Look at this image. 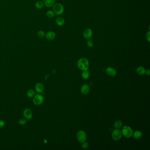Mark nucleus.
I'll list each match as a JSON object with an SVG mask.
<instances>
[{
	"label": "nucleus",
	"mask_w": 150,
	"mask_h": 150,
	"mask_svg": "<svg viewBox=\"0 0 150 150\" xmlns=\"http://www.w3.org/2000/svg\"><path fill=\"white\" fill-rule=\"evenodd\" d=\"M44 101L43 96L41 94H38L35 95L33 99V103L36 105H40L43 103Z\"/></svg>",
	"instance_id": "20e7f679"
},
{
	"label": "nucleus",
	"mask_w": 150,
	"mask_h": 150,
	"mask_svg": "<svg viewBox=\"0 0 150 150\" xmlns=\"http://www.w3.org/2000/svg\"><path fill=\"white\" fill-rule=\"evenodd\" d=\"M44 5V3L42 1H38L35 3V7L37 9H40L42 8H43Z\"/></svg>",
	"instance_id": "a211bd4d"
},
{
	"label": "nucleus",
	"mask_w": 150,
	"mask_h": 150,
	"mask_svg": "<svg viewBox=\"0 0 150 150\" xmlns=\"http://www.w3.org/2000/svg\"><path fill=\"white\" fill-rule=\"evenodd\" d=\"M77 138L79 142L83 143L86 140V134L84 131L80 130L77 133Z\"/></svg>",
	"instance_id": "39448f33"
},
{
	"label": "nucleus",
	"mask_w": 150,
	"mask_h": 150,
	"mask_svg": "<svg viewBox=\"0 0 150 150\" xmlns=\"http://www.w3.org/2000/svg\"><path fill=\"white\" fill-rule=\"evenodd\" d=\"M77 67L83 71H87L89 68L88 60L85 58H82L79 59L77 62Z\"/></svg>",
	"instance_id": "f257e3e1"
},
{
	"label": "nucleus",
	"mask_w": 150,
	"mask_h": 150,
	"mask_svg": "<svg viewBox=\"0 0 150 150\" xmlns=\"http://www.w3.org/2000/svg\"><path fill=\"white\" fill-rule=\"evenodd\" d=\"M111 137L112 139L115 141H118L121 139L122 137V133L119 129H115L112 133Z\"/></svg>",
	"instance_id": "423d86ee"
},
{
	"label": "nucleus",
	"mask_w": 150,
	"mask_h": 150,
	"mask_svg": "<svg viewBox=\"0 0 150 150\" xmlns=\"http://www.w3.org/2000/svg\"><path fill=\"white\" fill-rule=\"evenodd\" d=\"M5 125V122L3 120L0 121V127H3Z\"/></svg>",
	"instance_id": "bb28decb"
},
{
	"label": "nucleus",
	"mask_w": 150,
	"mask_h": 150,
	"mask_svg": "<svg viewBox=\"0 0 150 150\" xmlns=\"http://www.w3.org/2000/svg\"><path fill=\"white\" fill-rule=\"evenodd\" d=\"M92 30L90 28H87L83 32V37L85 39H89L92 37Z\"/></svg>",
	"instance_id": "0eeeda50"
},
{
	"label": "nucleus",
	"mask_w": 150,
	"mask_h": 150,
	"mask_svg": "<svg viewBox=\"0 0 150 150\" xmlns=\"http://www.w3.org/2000/svg\"><path fill=\"white\" fill-rule=\"evenodd\" d=\"M106 72L107 75L111 77H115L117 74L116 71L114 68L111 67L107 68Z\"/></svg>",
	"instance_id": "6e6552de"
},
{
	"label": "nucleus",
	"mask_w": 150,
	"mask_h": 150,
	"mask_svg": "<svg viewBox=\"0 0 150 150\" xmlns=\"http://www.w3.org/2000/svg\"><path fill=\"white\" fill-rule=\"evenodd\" d=\"M38 37L40 38H43L45 37V33L43 30H39L37 33Z\"/></svg>",
	"instance_id": "4be33fe9"
},
{
	"label": "nucleus",
	"mask_w": 150,
	"mask_h": 150,
	"mask_svg": "<svg viewBox=\"0 0 150 150\" xmlns=\"http://www.w3.org/2000/svg\"><path fill=\"white\" fill-rule=\"evenodd\" d=\"M122 125V122L120 120H118L115 122L114 124V126L115 128L118 129L120 128Z\"/></svg>",
	"instance_id": "aec40b11"
},
{
	"label": "nucleus",
	"mask_w": 150,
	"mask_h": 150,
	"mask_svg": "<svg viewBox=\"0 0 150 150\" xmlns=\"http://www.w3.org/2000/svg\"><path fill=\"white\" fill-rule=\"evenodd\" d=\"M46 15L49 18H52L54 16L55 13L54 11L52 10H49L46 12Z\"/></svg>",
	"instance_id": "412c9836"
},
{
	"label": "nucleus",
	"mask_w": 150,
	"mask_h": 150,
	"mask_svg": "<svg viewBox=\"0 0 150 150\" xmlns=\"http://www.w3.org/2000/svg\"><path fill=\"white\" fill-rule=\"evenodd\" d=\"M45 38L49 41H53L56 37V34L53 31H50L47 32L45 35Z\"/></svg>",
	"instance_id": "9d476101"
},
{
	"label": "nucleus",
	"mask_w": 150,
	"mask_h": 150,
	"mask_svg": "<svg viewBox=\"0 0 150 150\" xmlns=\"http://www.w3.org/2000/svg\"><path fill=\"white\" fill-rule=\"evenodd\" d=\"M90 76V74L88 71H84L82 72V73L81 74V77L83 79H87L89 78Z\"/></svg>",
	"instance_id": "f3484780"
},
{
	"label": "nucleus",
	"mask_w": 150,
	"mask_h": 150,
	"mask_svg": "<svg viewBox=\"0 0 150 150\" xmlns=\"http://www.w3.org/2000/svg\"><path fill=\"white\" fill-rule=\"evenodd\" d=\"M55 3V0H44V5L48 8L53 7Z\"/></svg>",
	"instance_id": "ddd939ff"
},
{
	"label": "nucleus",
	"mask_w": 150,
	"mask_h": 150,
	"mask_svg": "<svg viewBox=\"0 0 150 150\" xmlns=\"http://www.w3.org/2000/svg\"><path fill=\"white\" fill-rule=\"evenodd\" d=\"M145 68L142 67H139L137 69V72L139 75H143L145 73Z\"/></svg>",
	"instance_id": "dca6fc26"
},
{
	"label": "nucleus",
	"mask_w": 150,
	"mask_h": 150,
	"mask_svg": "<svg viewBox=\"0 0 150 150\" xmlns=\"http://www.w3.org/2000/svg\"><path fill=\"white\" fill-rule=\"evenodd\" d=\"M143 133L141 132L139 130L136 131L134 133H133L132 136L136 140L140 139L142 137Z\"/></svg>",
	"instance_id": "2eb2a0df"
},
{
	"label": "nucleus",
	"mask_w": 150,
	"mask_h": 150,
	"mask_svg": "<svg viewBox=\"0 0 150 150\" xmlns=\"http://www.w3.org/2000/svg\"><path fill=\"white\" fill-rule=\"evenodd\" d=\"M53 11L56 15H61L64 13V8L62 4L56 3L53 6Z\"/></svg>",
	"instance_id": "f03ea898"
},
{
	"label": "nucleus",
	"mask_w": 150,
	"mask_h": 150,
	"mask_svg": "<svg viewBox=\"0 0 150 150\" xmlns=\"http://www.w3.org/2000/svg\"><path fill=\"white\" fill-rule=\"evenodd\" d=\"M88 144L87 142L83 143L82 145V148L84 149H86L88 148Z\"/></svg>",
	"instance_id": "393cba45"
},
{
	"label": "nucleus",
	"mask_w": 150,
	"mask_h": 150,
	"mask_svg": "<svg viewBox=\"0 0 150 150\" xmlns=\"http://www.w3.org/2000/svg\"><path fill=\"white\" fill-rule=\"evenodd\" d=\"M146 37L147 40L148 42L150 41V31H148V32H147L146 34Z\"/></svg>",
	"instance_id": "a878e982"
},
{
	"label": "nucleus",
	"mask_w": 150,
	"mask_h": 150,
	"mask_svg": "<svg viewBox=\"0 0 150 150\" xmlns=\"http://www.w3.org/2000/svg\"><path fill=\"white\" fill-rule=\"evenodd\" d=\"M90 88L88 84H84L81 87V92L82 94L84 95H86L89 92Z\"/></svg>",
	"instance_id": "f8f14e48"
},
{
	"label": "nucleus",
	"mask_w": 150,
	"mask_h": 150,
	"mask_svg": "<svg viewBox=\"0 0 150 150\" xmlns=\"http://www.w3.org/2000/svg\"><path fill=\"white\" fill-rule=\"evenodd\" d=\"M87 45L89 48H92L94 46V42L92 40L88 39L87 42Z\"/></svg>",
	"instance_id": "5701e85b"
},
{
	"label": "nucleus",
	"mask_w": 150,
	"mask_h": 150,
	"mask_svg": "<svg viewBox=\"0 0 150 150\" xmlns=\"http://www.w3.org/2000/svg\"><path fill=\"white\" fill-rule=\"evenodd\" d=\"M23 115L27 120H30L33 117L32 111L28 108L25 109L23 111Z\"/></svg>",
	"instance_id": "1a4fd4ad"
},
{
	"label": "nucleus",
	"mask_w": 150,
	"mask_h": 150,
	"mask_svg": "<svg viewBox=\"0 0 150 150\" xmlns=\"http://www.w3.org/2000/svg\"><path fill=\"white\" fill-rule=\"evenodd\" d=\"M27 123V120L25 119H20L19 121V123L20 125H24Z\"/></svg>",
	"instance_id": "b1692460"
},
{
	"label": "nucleus",
	"mask_w": 150,
	"mask_h": 150,
	"mask_svg": "<svg viewBox=\"0 0 150 150\" xmlns=\"http://www.w3.org/2000/svg\"><path fill=\"white\" fill-rule=\"evenodd\" d=\"M44 90L43 84L41 83H38L35 85V90L38 93L43 92Z\"/></svg>",
	"instance_id": "9b49d317"
},
{
	"label": "nucleus",
	"mask_w": 150,
	"mask_h": 150,
	"mask_svg": "<svg viewBox=\"0 0 150 150\" xmlns=\"http://www.w3.org/2000/svg\"><path fill=\"white\" fill-rule=\"evenodd\" d=\"M122 133L125 137H126L127 138H129L132 136L133 131L130 126H124V127L122 128Z\"/></svg>",
	"instance_id": "7ed1b4c3"
},
{
	"label": "nucleus",
	"mask_w": 150,
	"mask_h": 150,
	"mask_svg": "<svg viewBox=\"0 0 150 150\" xmlns=\"http://www.w3.org/2000/svg\"><path fill=\"white\" fill-rule=\"evenodd\" d=\"M56 23L59 26H63L65 23V19L63 17L59 16L56 18Z\"/></svg>",
	"instance_id": "4468645a"
},
{
	"label": "nucleus",
	"mask_w": 150,
	"mask_h": 150,
	"mask_svg": "<svg viewBox=\"0 0 150 150\" xmlns=\"http://www.w3.org/2000/svg\"><path fill=\"white\" fill-rule=\"evenodd\" d=\"M145 73L147 75H150V71L149 70H147L146 71H145Z\"/></svg>",
	"instance_id": "cd10ccee"
},
{
	"label": "nucleus",
	"mask_w": 150,
	"mask_h": 150,
	"mask_svg": "<svg viewBox=\"0 0 150 150\" xmlns=\"http://www.w3.org/2000/svg\"><path fill=\"white\" fill-rule=\"evenodd\" d=\"M26 94H27V96L28 98H31L34 97V96H35V93L34 91V90L30 89L27 91Z\"/></svg>",
	"instance_id": "6ab92c4d"
}]
</instances>
